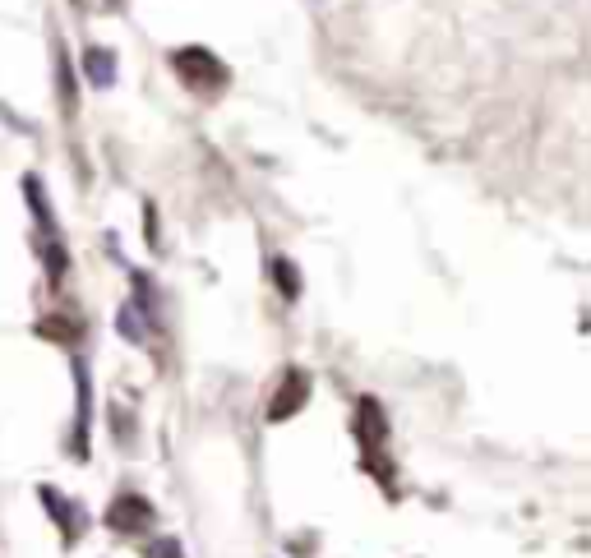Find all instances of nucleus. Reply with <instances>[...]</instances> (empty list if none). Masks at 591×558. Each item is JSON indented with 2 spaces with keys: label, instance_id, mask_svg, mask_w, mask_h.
I'll use <instances>...</instances> for the list:
<instances>
[{
  "label": "nucleus",
  "instance_id": "3",
  "mask_svg": "<svg viewBox=\"0 0 591 558\" xmlns=\"http://www.w3.org/2000/svg\"><path fill=\"white\" fill-rule=\"evenodd\" d=\"M116 328H121V333H125V342H134V346H144V342H148L144 323L134 319V305H121V314H116Z\"/></svg>",
  "mask_w": 591,
  "mask_h": 558
},
{
  "label": "nucleus",
  "instance_id": "1",
  "mask_svg": "<svg viewBox=\"0 0 591 558\" xmlns=\"http://www.w3.org/2000/svg\"><path fill=\"white\" fill-rule=\"evenodd\" d=\"M107 517H111V526H116V531H144V526L153 522V508H148L144 499H134V494H125V499L116 503V508H111Z\"/></svg>",
  "mask_w": 591,
  "mask_h": 558
},
{
  "label": "nucleus",
  "instance_id": "4",
  "mask_svg": "<svg viewBox=\"0 0 591 558\" xmlns=\"http://www.w3.org/2000/svg\"><path fill=\"white\" fill-rule=\"evenodd\" d=\"M273 268H278V282H282V291H287V296H296V291H301V277H291V263H287V259H278V263H273Z\"/></svg>",
  "mask_w": 591,
  "mask_h": 558
},
{
  "label": "nucleus",
  "instance_id": "2",
  "mask_svg": "<svg viewBox=\"0 0 591 558\" xmlns=\"http://www.w3.org/2000/svg\"><path fill=\"white\" fill-rule=\"evenodd\" d=\"M84 70H88V79H93L97 88H111L116 84V56L111 51H102V47H93L84 56Z\"/></svg>",
  "mask_w": 591,
  "mask_h": 558
},
{
  "label": "nucleus",
  "instance_id": "5",
  "mask_svg": "<svg viewBox=\"0 0 591 558\" xmlns=\"http://www.w3.org/2000/svg\"><path fill=\"white\" fill-rule=\"evenodd\" d=\"M148 558H181V545H176V540H157V545L148 549Z\"/></svg>",
  "mask_w": 591,
  "mask_h": 558
}]
</instances>
